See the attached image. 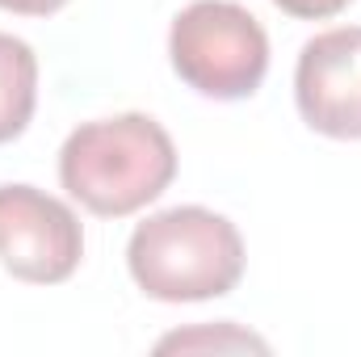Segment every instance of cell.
<instances>
[{
	"label": "cell",
	"mask_w": 361,
	"mask_h": 357,
	"mask_svg": "<svg viewBox=\"0 0 361 357\" xmlns=\"http://www.w3.org/2000/svg\"><path fill=\"white\" fill-rule=\"evenodd\" d=\"M177 177V147L152 114L80 122L59 147V185L97 219L152 206Z\"/></svg>",
	"instance_id": "obj_1"
},
{
	"label": "cell",
	"mask_w": 361,
	"mask_h": 357,
	"mask_svg": "<svg viewBox=\"0 0 361 357\" xmlns=\"http://www.w3.org/2000/svg\"><path fill=\"white\" fill-rule=\"evenodd\" d=\"M240 227L206 206H169L147 214L126 244L135 286L156 303H206L223 298L244 277Z\"/></svg>",
	"instance_id": "obj_2"
},
{
	"label": "cell",
	"mask_w": 361,
	"mask_h": 357,
	"mask_svg": "<svg viewBox=\"0 0 361 357\" xmlns=\"http://www.w3.org/2000/svg\"><path fill=\"white\" fill-rule=\"evenodd\" d=\"M173 72L210 101H244L265 85L269 34L235 0H193L169 30Z\"/></svg>",
	"instance_id": "obj_3"
},
{
	"label": "cell",
	"mask_w": 361,
	"mask_h": 357,
	"mask_svg": "<svg viewBox=\"0 0 361 357\" xmlns=\"http://www.w3.org/2000/svg\"><path fill=\"white\" fill-rule=\"evenodd\" d=\"M85 257V227L76 210L38 185H0V265L17 282L59 286Z\"/></svg>",
	"instance_id": "obj_4"
},
{
	"label": "cell",
	"mask_w": 361,
	"mask_h": 357,
	"mask_svg": "<svg viewBox=\"0 0 361 357\" xmlns=\"http://www.w3.org/2000/svg\"><path fill=\"white\" fill-rule=\"evenodd\" d=\"M294 101L315 135L361 139V25H336L302 42Z\"/></svg>",
	"instance_id": "obj_5"
},
{
	"label": "cell",
	"mask_w": 361,
	"mask_h": 357,
	"mask_svg": "<svg viewBox=\"0 0 361 357\" xmlns=\"http://www.w3.org/2000/svg\"><path fill=\"white\" fill-rule=\"evenodd\" d=\"M38 105V55L25 38L0 30V143L25 135Z\"/></svg>",
	"instance_id": "obj_6"
},
{
	"label": "cell",
	"mask_w": 361,
	"mask_h": 357,
	"mask_svg": "<svg viewBox=\"0 0 361 357\" xmlns=\"http://www.w3.org/2000/svg\"><path fill=\"white\" fill-rule=\"evenodd\" d=\"M160 353H193V349H202V353H248V349H257V353H269V341L265 337H257V332H244L240 324H231V320H219L214 328L210 324H202V328H185V332H173V337H164L160 345H156Z\"/></svg>",
	"instance_id": "obj_7"
},
{
	"label": "cell",
	"mask_w": 361,
	"mask_h": 357,
	"mask_svg": "<svg viewBox=\"0 0 361 357\" xmlns=\"http://www.w3.org/2000/svg\"><path fill=\"white\" fill-rule=\"evenodd\" d=\"M281 13L290 17H302V21H324V17H336L341 8H349L353 0H273Z\"/></svg>",
	"instance_id": "obj_8"
},
{
	"label": "cell",
	"mask_w": 361,
	"mask_h": 357,
	"mask_svg": "<svg viewBox=\"0 0 361 357\" xmlns=\"http://www.w3.org/2000/svg\"><path fill=\"white\" fill-rule=\"evenodd\" d=\"M63 4H72V0H0L4 13H21V17H51Z\"/></svg>",
	"instance_id": "obj_9"
}]
</instances>
